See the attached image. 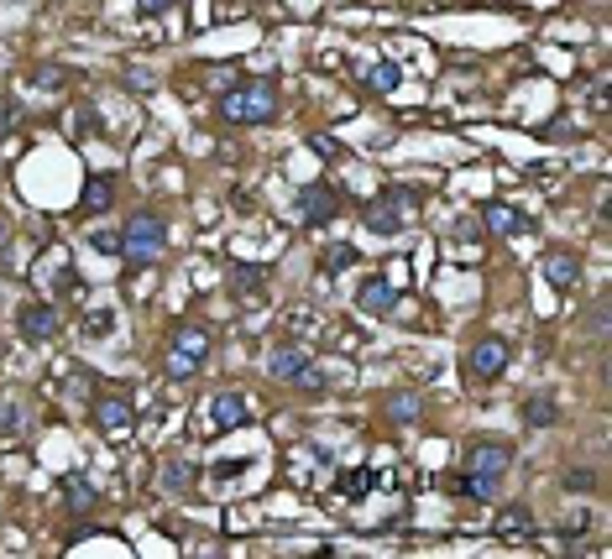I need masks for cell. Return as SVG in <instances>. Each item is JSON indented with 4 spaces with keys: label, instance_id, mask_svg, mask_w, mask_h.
<instances>
[{
    "label": "cell",
    "instance_id": "cb8c5ba5",
    "mask_svg": "<svg viewBox=\"0 0 612 559\" xmlns=\"http://www.w3.org/2000/svg\"><path fill=\"white\" fill-rule=\"evenodd\" d=\"M372 486H377L372 471H346V476H340V492H346V497H361V492H372Z\"/></svg>",
    "mask_w": 612,
    "mask_h": 559
},
{
    "label": "cell",
    "instance_id": "2e32d148",
    "mask_svg": "<svg viewBox=\"0 0 612 559\" xmlns=\"http://www.w3.org/2000/svg\"><path fill=\"white\" fill-rule=\"evenodd\" d=\"M210 413H215V429H241L246 424V398L241 392H215Z\"/></svg>",
    "mask_w": 612,
    "mask_h": 559
},
{
    "label": "cell",
    "instance_id": "d6986e66",
    "mask_svg": "<svg viewBox=\"0 0 612 559\" xmlns=\"http://www.w3.org/2000/svg\"><path fill=\"white\" fill-rule=\"evenodd\" d=\"M361 84H367L372 95H393V89H398V68L393 63H372L367 74H361Z\"/></svg>",
    "mask_w": 612,
    "mask_h": 559
},
{
    "label": "cell",
    "instance_id": "1f68e13d",
    "mask_svg": "<svg viewBox=\"0 0 612 559\" xmlns=\"http://www.w3.org/2000/svg\"><path fill=\"white\" fill-rule=\"evenodd\" d=\"M309 147H314V152H320V157H340V147L330 142V136H314V142H309Z\"/></svg>",
    "mask_w": 612,
    "mask_h": 559
},
{
    "label": "cell",
    "instance_id": "603a6c76",
    "mask_svg": "<svg viewBox=\"0 0 612 559\" xmlns=\"http://www.w3.org/2000/svg\"><path fill=\"white\" fill-rule=\"evenodd\" d=\"M32 84L63 89V84H74V74H68V68H53V63H37V68H32Z\"/></svg>",
    "mask_w": 612,
    "mask_h": 559
},
{
    "label": "cell",
    "instance_id": "3957f363",
    "mask_svg": "<svg viewBox=\"0 0 612 559\" xmlns=\"http://www.w3.org/2000/svg\"><path fill=\"white\" fill-rule=\"evenodd\" d=\"M163 246H168L163 215H152V209H136V215L126 220V230H121V256H126L131 267H152L157 256H163Z\"/></svg>",
    "mask_w": 612,
    "mask_h": 559
},
{
    "label": "cell",
    "instance_id": "5b68a950",
    "mask_svg": "<svg viewBox=\"0 0 612 559\" xmlns=\"http://www.w3.org/2000/svg\"><path fill=\"white\" fill-rule=\"evenodd\" d=\"M414 209H419V189H403V183H393L382 199L367 204V230H377V236H398Z\"/></svg>",
    "mask_w": 612,
    "mask_h": 559
},
{
    "label": "cell",
    "instance_id": "e0dca14e",
    "mask_svg": "<svg viewBox=\"0 0 612 559\" xmlns=\"http://www.w3.org/2000/svg\"><path fill=\"white\" fill-rule=\"evenodd\" d=\"M555 418H560V408H555V398H544V392L524 403V424H529V429H550Z\"/></svg>",
    "mask_w": 612,
    "mask_h": 559
},
{
    "label": "cell",
    "instance_id": "7c38bea8",
    "mask_svg": "<svg viewBox=\"0 0 612 559\" xmlns=\"http://www.w3.org/2000/svg\"><path fill=\"white\" fill-rule=\"evenodd\" d=\"M482 225L492 230V236H524V230H529V215H524V209H513V204H487L482 209Z\"/></svg>",
    "mask_w": 612,
    "mask_h": 559
},
{
    "label": "cell",
    "instance_id": "277c9868",
    "mask_svg": "<svg viewBox=\"0 0 612 559\" xmlns=\"http://www.w3.org/2000/svg\"><path fill=\"white\" fill-rule=\"evenodd\" d=\"M461 471L476 481V502H492L497 486H503V476L513 471V450L508 445H492V439H476V445L466 450Z\"/></svg>",
    "mask_w": 612,
    "mask_h": 559
},
{
    "label": "cell",
    "instance_id": "f546056e",
    "mask_svg": "<svg viewBox=\"0 0 612 559\" xmlns=\"http://www.w3.org/2000/svg\"><path fill=\"white\" fill-rule=\"evenodd\" d=\"M586 528H592V518H586V512H576V518H565V528H560V533H565V539H581Z\"/></svg>",
    "mask_w": 612,
    "mask_h": 559
},
{
    "label": "cell",
    "instance_id": "ba28073f",
    "mask_svg": "<svg viewBox=\"0 0 612 559\" xmlns=\"http://www.w3.org/2000/svg\"><path fill=\"white\" fill-rule=\"evenodd\" d=\"M299 215H304V225H330L340 215V194L330 189V183H309V189L299 194Z\"/></svg>",
    "mask_w": 612,
    "mask_h": 559
},
{
    "label": "cell",
    "instance_id": "f1b7e54d",
    "mask_svg": "<svg viewBox=\"0 0 612 559\" xmlns=\"http://www.w3.org/2000/svg\"><path fill=\"white\" fill-rule=\"evenodd\" d=\"M445 492H450V497H471V502H476V481H471L466 471H461V476H445Z\"/></svg>",
    "mask_w": 612,
    "mask_h": 559
},
{
    "label": "cell",
    "instance_id": "9c48e42d",
    "mask_svg": "<svg viewBox=\"0 0 612 559\" xmlns=\"http://www.w3.org/2000/svg\"><path fill=\"white\" fill-rule=\"evenodd\" d=\"M309 366H314V361H309V351H304V345H293V340L272 345V356H267V371H272L278 382H299Z\"/></svg>",
    "mask_w": 612,
    "mask_h": 559
},
{
    "label": "cell",
    "instance_id": "d6a6232c",
    "mask_svg": "<svg viewBox=\"0 0 612 559\" xmlns=\"http://www.w3.org/2000/svg\"><path fill=\"white\" fill-rule=\"evenodd\" d=\"M136 6H142L147 16H157V11H168V6H178V0H136Z\"/></svg>",
    "mask_w": 612,
    "mask_h": 559
},
{
    "label": "cell",
    "instance_id": "83f0119b",
    "mask_svg": "<svg viewBox=\"0 0 612 559\" xmlns=\"http://www.w3.org/2000/svg\"><path fill=\"white\" fill-rule=\"evenodd\" d=\"M560 486H565V492H597L602 481H597L592 471H565V476H560Z\"/></svg>",
    "mask_w": 612,
    "mask_h": 559
},
{
    "label": "cell",
    "instance_id": "7a4b0ae2",
    "mask_svg": "<svg viewBox=\"0 0 612 559\" xmlns=\"http://www.w3.org/2000/svg\"><path fill=\"white\" fill-rule=\"evenodd\" d=\"M204 361H210V330H204V324H173L168 351H163V371H168V377L189 382V377H199Z\"/></svg>",
    "mask_w": 612,
    "mask_h": 559
},
{
    "label": "cell",
    "instance_id": "e575fe53",
    "mask_svg": "<svg viewBox=\"0 0 612 559\" xmlns=\"http://www.w3.org/2000/svg\"><path fill=\"white\" fill-rule=\"evenodd\" d=\"M6 236H11V220H6V209H0V246H6Z\"/></svg>",
    "mask_w": 612,
    "mask_h": 559
},
{
    "label": "cell",
    "instance_id": "5bb4252c",
    "mask_svg": "<svg viewBox=\"0 0 612 559\" xmlns=\"http://www.w3.org/2000/svg\"><path fill=\"white\" fill-rule=\"evenodd\" d=\"M492 533H497V539H534L539 523H534L529 507H503V512H497V523H492Z\"/></svg>",
    "mask_w": 612,
    "mask_h": 559
},
{
    "label": "cell",
    "instance_id": "30bf717a",
    "mask_svg": "<svg viewBox=\"0 0 612 559\" xmlns=\"http://www.w3.org/2000/svg\"><path fill=\"white\" fill-rule=\"evenodd\" d=\"M16 330L27 335V340H53L63 330V319H58L53 304H27V309L16 314Z\"/></svg>",
    "mask_w": 612,
    "mask_h": 559
},
{
    "label": "cell",
    "instance_id": "d4e9b609",
    "mask_svg": "<svg viewBox=\"0 0 612 559\" xmlns=\"http://www.w3.org/2000/svg\"><path fill=\"white\" fill-rule=\"evenodd\" d=\"M356 262V246H346V241H335L330 251H325V272H346Z\"/></svg>",
    "mask_w": 612,
    "mask_h": 559
},
{
    "label": "cell",
    "instance_id": "8992f818",
    "mask_svg": "<svg viewBox=\"0 0 612 559\" xmlns=\"http://www.w3.org/2000/svg\"><path fill=\"white\" fill-rule=\"evenodd\" d=\"M89 418H95V429H100L105 439H126V434L136 429V408H131V398H116V392H105V398H95Z\"/></svg>",
    "mask_w": 612,
    "mask_h": 559
},
{
    "label": "cell",
    "instance_id": "836d02e7",
    "mask_svg": "<svg viewBox=\"0 0 612 559\" xmlns=\"http://www.w3.org/2000/svg\"><path fill=\"white\" fill-rule=\"evenodd\" d=\"M95 251H121V236H95Z\"/></svg>",
    "mask_w": 612,
    "mask_h": 559
},
{
    "label": "cell",
    "instance_id": "6da1fadb",
    "mask_svg": "<svg viewBox=\"0 0 612 559\" xmlns=\"http://www.w3.org/2000/svg\"><path fill=\"white\" fill-rule=\"evenodd\" d=\"M220 115L231 126H262V121H272V115H278V84H272V79H236L220 95Z\"/></svg>",
    "mask_w": 612,
    "mask_h": 559
},
{
    "label": "cell",
    "instance_id": "4fadbf2b",
    "mask_svg": "<svg viewBox=\"0 0 612 559\" xmlns=\"http://www.w3.org/2000/svg\"><path fill=\"white\" fill-rule=\"evenodd\" d=\"M544 277H550L555 293H571L581 283V262H576L571 251H550V256H544Z\"/></svg>",
    "mask_w": 612,
    "mask_h": 559
},
{
    "label": "cell",
    "instance_id": "4316f807",
    "mask_svg": "<svg viewBox=\"0 0 612 559\" xmlns=\"http://www.w3.org/2000/svg\"><path fill=\"white\" fill-rule=\"evenodd\" d=\"M262 277H267L262 267H236V272H231V283H236V293H257V288H262Z\"/></svg>",
    "mask_w": 612,
    "mask_h": 559
},
{
    "label": "cell",
    "instance_id": "ac0fdd59",
    "mask_svg": "<svg viewBox=\"0 0 612 559\" xmlns=\"http://www.w3.org/2000/svg\"><path fill=\"white\" fill-rule=\"evenodd\" d=\"M21 429H27V413H21V403L16 398H0V445L16 439Z\"/></svg>",
    "mask_w": 612,
    "mask_h": 559
},
{
    "label": "cell",
    "instance_id": "ffe728a7",
    "mask_svg": "<svg viewBox=\"0 0 612 559\" xmlns=\"http://www.w3.org/2000/svg\"><path fill=\"white\" fill-rule=\"evenodd\" d=\"M63 492H68V507H74V512H95V486H89L84 476H74V481H63Z\"/></svg>",
    "mask_w": 612,
    "mask_h": 559
},
{
    "label": "cell",
    "instance_id": "44dd1931",
    "mask_svg": "<svg viewBox=\"0 0 612 559\" xmlns=\"http://www.w3.org/2000/svg\"><path fill=\"white\" fill-rule=\"evenodd\" d=\"M388 413L398 418V424H408V418H419V392H393V398H388Z\"/></svg>",
    "mask_w": 612,
    "mask_h": 559
},
{
    "label": "cell",
    "instance_id": "484cf974",
    "mask_svg": "<svg viewBox=\"0 0 612 559\" xmlns=\"http://www.w3.org/2000/svg\"><path fill=\"white\" fill-rule=\"evenodd\" d=\"M68 131H74V142L95 131V105H74V115H68Z\"/></svg>",
    "mask_w": 612,
    "mask_h": 559
},
{
    "label": "cell",
    "instance_id": "9a60e30c",
    "mask_svg": "<svg viewBox=\"0 0 612 559\" xmlns=\"http://www.w3.org/2000/svg\"><path fill=\"white\" fill-rule=\"evenodd\" d=\"M110 204H116V178H89L84 183V194H79V209H84V215H105V209Z\"/></svg>",
    "mask_w": 612,
    "mask_h": 559
},
{
    "label": "cell",
    "instance_id": "52a82bcc",
    "mask_svg": "<svg viewBox=\"0 0 612 559\" xmlns=\"http://www.w3.org/2000/svg\"><path fill=\"white\" fill-rule=\"evenodd\" d=\"M508 361H513V345H508L503 335H482V340L471 345V371H476V377H482V382L503 377V371H508Z\"/></svg>",
    "mask_w": 612,
    "mask_h": 559
},
{
    "label": "cell",
    "instance_id": "7402d4cb",
    "mask_svg": "<svg viewBox=\"0 0 612 559\" xmlns=\"http://www.w3.org/2000/svg\"><path fill=\"white\" fill-rule=\"evenodd\" d=\"M163 486H168V492H189V486H194V465L173 460L168 471H163Z\"/></svg>",
    "mask_w": 612,
    "mask_h": 559
},
{
    "label": "cell",
    "instance_id": "8fae6325",
    "mask_svg": "<svg viewBox=\"0 0 612 559\" xmlns=\"http://www.w3.org/2000/svg\"><path fill=\"white\" fill-rule=\"evenodd\" d=\"M356 304H361V314H393L398 309V288L388 283V277H367V283L356 288Z\"/></svg>",
    "mask_w": 612,
    "mask_h": 559
},
{
    "label": "cell",
    "instance_id": "4dcf8cb0",
    "mask_svg": "<svg viewBox=\"0 0 612 559\" xmlns=\"http://www.w3.org/2000/svg\"><path fill=\"white\" fill-rule=\"evenodd\" d=\"M11 126H16V105H11L6 95H0V136H6Z\"/></svg>",
    "mask_w": 612,
    "mask_h": 559
}]
</instances>
